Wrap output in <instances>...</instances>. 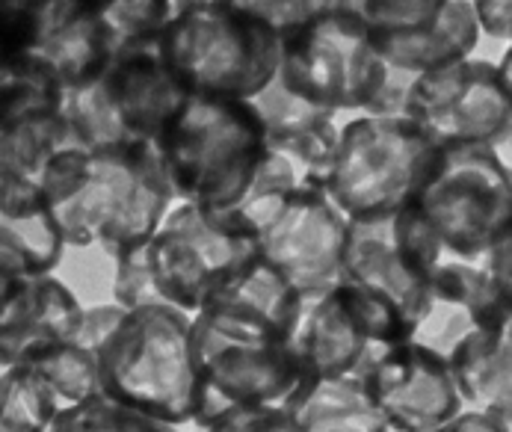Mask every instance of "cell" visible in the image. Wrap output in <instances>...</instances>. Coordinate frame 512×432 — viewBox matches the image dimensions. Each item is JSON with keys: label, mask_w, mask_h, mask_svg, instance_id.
<instances>
[{"label": "cell", "mask_w": 512, "mask_h": 432, "mask_svg": "<svg viewBox=\"0 0 512 432\" xmlns=\"http://www.w3.org/2000/svg\"><path fill=\"white\" fill-rule=\"evenodd\" d=\"M69 246H101L122 258L157 234L175 196L157 148H69L39 181Z\"/></svg>", "instance_id": "1"}, {"label": "cell", "mask_w": 512, "mask_h": 432, "mask_svg": "<svg viewBox=\"0 0 512 432\" xmlns=\"http://www.w3.org/2000/svg\"><path fill=\"white\" fill-rule=\"evenodd\" d=\"M264 122L252 101L190 95L166 125L157 154L181 205L237 208L264 163Z\"/></svg>", "instance_id": "2"}, {"label": "cell", "mask_w": 512, "mask_h": 432, "mask_svg": "<svg viewBox=\"0 0 512 432\" xmlns=\"http://www.w3.org/2000/svg\"><path fill=\"white\" fill-rule=\"evenodd\" d=\"M160 48L190 95L255 101L282 66V39L249 3H175Z\"/></svg>", "instance_id": "3"}, {"label": "cell", "mask_w": 512, "mask_h": 432, "mask_svg": "<svg viewBox=\"0 0 512 432\" xmlns=\"http://www.w3.org/2000/svg\"><path fill=\"white\" fill-rule=\"evenodd\" d=\"M101 394L181 427L196 418L193 320L175 305L137 308L101 347Z\"/></svg>", "instance_id": "4"}, {"label": "cell", "mask_w": 512, "mask_h": 432, "mask_svg": "<svg viewBox=\"0 0 512 432\" xmlns=\"http://www.w3.org/2000/svg\"><path fill=\"white\" fill-rule=\"evenodd\" d=\"M190 92L169 69L160 39L122 45L92 83L66 92L74 148H157Z\"/></svg>", "instance_id": "5"}, {"label": "cell", "mask_w": 512, "mask_h": 432, "mask_svg": "<svg viewBox=\"0 0 512 432\" xmlns=\"http://www.w3.org/2000/svg\"><path fill=\"white\" fill-rule=\"evenodd\" d=\"M282 39L279 77L296 98L323 110H367L385 83L359 3H320V9Z\"/></svg>", "instance_id": "6"}, {"label": "cell", "mask_w": 512, "mask_h": 432, "mask_svg": "<svg viewBox=\"0 0 512 432\" xmlns=\"http://www.w3.org/2000/svg\"><path fill=\"white\" fill-rule=\"evenodd\" d=\"M439 145L409 119L359 116L341 128L329 199L347 219L409 208L441 166Z\"/></svg>", "instance_id": "7"}, {"label": "cell", "mask_w": 512, "mask_h": 432, "mask_svg": "<svg viewBox=\"0 0 512 432\" xmlns=\"http://www.w3.org/2000/svg\"><path fill=\"white\" fill-rule=\"evenodd\" d=\"M258 243V258L299 296H317L344 279L350 219L326 190L249 193L225 211Z\"/></svg>", "instance_id": "8"}, {"label": "cell", "mask_w": 512, "mask_h": 432, "mask_svg": "<svg viewBox=\"0 0 512 432\" xmlns=\"http://www.w3.org/2000/svg\"><path fill=\"white\" fill-rule=\"evenodd\" d=\"M412 317L376 290L341 282L338 288L302 296L291 335L296 359L311 379L362 376L394 347L412 341Z\"/></svg>", "instance_id": "9"}, {"label": "cell", "mask_w": 512, "mask_h": 432, "mask_svg": "<svg viewBox=\"0 0 512 432\" xmlns=\"http://www.w3.org/2000/svg\"><path fill=\"white\" fill-rule=\"evenodd\" d=\"M196 361V418L199 430H211L225 418L246 412L293 409L314 382L291 341H252L211 332L193 320Z\"/></svg>", "instance_id": "10"}, {"label": "cell", "mask_w": 512, "mask_h": 432, "mask_svg": "<svg viewBox=\"0 0 512 432\" xmlns=\"http://www.w3.org/2000/svg\"><path fill=\"white\" fill-rule=\"evenodd\" d=\"M0 54L6 74H36L72 92L110 66L116 39L101 3L15 0L3 3Z\"/></svg>", "instance_id": "11"}, {"label": "cell", "mask_w": 512, "mask_h": 432, "mask_svg": "<svg viewBox=\"0 0 512 432\" xmlns=\"http://www.w3.org/2000/svg\"><path fill=\"white\" fill-rule=\"evenodd\" d=\"M415 205L444 252L480 264L512 228V172L495 148L444 151L439 172Z\"/></svg>", "instance_id": "12"}, {"label": "cell", "mask_w": 512, "mask_h": 432, "mask_svg": "<svg viewBox=\"0 0 512 432\" xmlns=\"http://www.w3.org/2000/svg\"><path fill=\"white\" fill-rule=\"evenodd\" d=\"M148 261L163 299L199 314L217 290L261 258L255 237L225 211L178 205L151 237Z\"/></svg>", "instance_id": "13"}, {"label": "cell", "mask_w": 512, "mask_h": 432, "mask_svg": "<svg viewBox=\"0 0 512 432\" xmlns=\"http://www.w3.org/2000/svg\"><path fill=\"white\" fill-rule=\"evenodd\" d=\"M406 119L441 151L507 143L512 104L501 69L471 57L439 72L421 74L409 92Z\"/></svg>", "instance_id": "14"}, {"label": "cell", "mask_w": 512, "mask_h": 432, "mask_svg": "<svg viewBox=\"0 0 512 432\" xmlns=\"http://www.w3.org/2000/svg\"><path fill=\"white\" fill-rule=\"evenodd\" d=\"M441 240L418 205L391 214L350 219L344 279L397 302L415 323L441 267Z\"/></svg>", "instance_id": "15"}, {"label": "cell", "mask_w": 512, "mask_h": 432, "mask_svg": "<svg viewBox=\"0 0 512 432\" xmlns=\"http://www.w3.org/2000/svg\"><path fill=\"white\" fill-rule=\"evenodd\" d=\"M252 104L264 122L267 151L249 193L329 190L341 143L335 113L296 98L282 77H276Z\"/></svg>", "instance_id": "16"}, {"label": "cell", "mask_w": 512, "mask_h": 432, "mask_svg": "<svg viewBox=\"0 0 512 432\" xmlns=\"http://www.w3.org/2000/svg\"><path fill=\"white\" fill-rule=\"evenodd\" d=\"M379 57L409 74H430L471 60L480 42L474 3L459 0H370L359 3Z\"/></svg>", "instance_id": "17"}, {"label": "cell", "mask_w": 512, "mask_h": 432, "mask_svg": "<svg viewBox=\"0 0 512 432\" xmlns=\"http://www.w3.org/2000/svg\"><path fill=\"white\" fill-rule=\"evenodd\" d=\"M365 382L394 432H439L465 412L450 361L415 341L382 356Z\"/></svg>", "instance_id": "18"}, {"label": "cell", "mask_w": 512, "mask_h": 432, "mask_svg": "<svg viewBox=\"0 0 512 432\" xmlns=\"http://www.w3.org/2000/svg\"><path fill=\"white\" fill-rule=\"evenodd\" d=\"M74 148L66 92L36 74L0 77V175L42 181L51 160Z\"/></svg>", "instance_id": "19"}, {"label": "cell", "mask_w": 512, "mask_h": 432, "mask_svg": "<svg viewBox=\"0 0 512 432\" xmlns=\"http://www.w3.org/2000/svg\"><path fill=\"white\" fill-rule=\"evenodd\" d=\"M504 314L483 264L447 261L430 282L427 299L415 317L412 341L450 359V353L480 329H498Z\"/></svg>", "instance_id": "20"}, {"label": "cell", "mask_w": 512, "mask_h": 432, "mask_svg": "<svg viewBox=\"0 0 512 432\" xmlns=\"http://www.w3.org/2000/svg\"><path fill=\"white\" fill-rule=\"evenodd\" d=\"M302 296L264 261H255L220 288L193 317L199 326L228 338L291 341Z\"/></svg>", "instance_id": "21"}, {"label": "cell", "mask_w": 512, "mask_h": 432, "mask_svg": "<svg viewBox=\"0 0 512 432\" xmlns=\"http://www.w3.org/2000/svg\"><path fill=\"white\" fill-rule=\"evenodd\" d=\"M83 320L74 293L54 276H0V361L21 364L63 341Z\"/></svg>", "instance_id": "22"}, {"label": "cell", "mask_w": 512, "mask_h": 432, "mask_svg": "<svg viewBox=\"0 0 512 432\" xmlns=\"http://www.w3.org/2000/svg\"><path fill=\"white\" fill-rule=\"evenodd\" d=\"M66 246L42 187L0 175V276H51Z\"/></svg>", "instance_id": "23"}, {"label": "cell", "mask_w": 512, "mask_h": 432, "mask_svg": "<svg viewBox=\"0 0 512 432\" xmlns=\"http://www.w3.org/2000/svg\"><path fill=\"white\" fill-rule=\"evenodd\" d=\"M128 314V308L122 305H95L83 311V320L77 323L72 335H66L63 341L33 353L27 361L36 367L54 388L57 394L74 406L83 403L95 394H101V347L107 344V338L116 332V326L122 323V317Z\"/></svg>", "instance_id": "24"}, {"label": "cell", "mask_w": 512, "mask_h": 432, "mask_svg": "<svg viewBox=\"0 0 512 432\" xmlns=\"http://www.w3.org/2000/svg\"><path fill=\"white\" fill-rule=\"evenodd\" d=\"M447 361L465 406L512 427V317L498 329L468 335Z\"/></svg>", "instance_id": "25"}, {"label": "cell", "mask_w": 512, "mask_h": 432, "mask_svg": "<svg viewBox=\"0 0 512 432\" xmlns=\"http://www.w3.org/2000/svg\"><path fill=\"white\" fill-rule=\"evenodd\" d=\"M299 432H391L362 376L314 379L293 406Z\"/></svg>", "instance_id": "26"}, {"label": "cell", "mask_w": 512, "mask_h": 432, "mask_svg": "<svg viewBox=\"0 0 512 432\" xmlns=\"http://www.w3.org/2000/svg\"><path fill=\"white\" fill-rule=\"evenodd\" d=\"M57 388L30 364L3 367L0 432H51L60 409Z\"/></svg>", "instance_id": "27"}, {"label": "cell", "mask_w": 512, "mask_h": 432, "mask_svg": "<svg viewBox=\"0 0 512 432\" xmlns=\"http://www.w3.org/2000/svg\"><path fill=\"white\" fill-rule=\"evenodd\" d=\"M51 432H178L140 409H131L107 394H95L83 403L66 406Z\"/></svg>", "instance_id": "28"}, {"label": "cell", "mask_w": 512, "mask_h": 432, "mask_svg": "<svg viewBox=\"0 0 512 432\" xmlns=\"http://www.w3.org/2000/svg\"><path fill=\"white\" fill-rule=\"evenodd\" d=\"M101 9H104L107 27L113 30L116 51L122 45L160 39V33L175 15V3H166V0H140V3L119 0V3H101Z\"/></svg>", "instance_id": "29"}, {"label": "cell", "mask_w": 512, "mask_h": 432, "mask_svg": "<svg viewBox=\"0 0 512 432\" xmlns=\"http://www.w3.org/2000/svg\"><path fill=\"white\" fill-rule=\"evenodd\" d=\"M148 243L116 261L113 299H116V305H122L128 311L151 308V305H169L163 299L160 288H157V279H154V270H151V261H148Z\"/></svg>", "instance_id": "30"}, {"label": "cell", "mask_w": 512, "mask_h": 432, "mask_svg": "<svg viewBox=\"0 0 512 432\" xmlns=\"http://www.w3.org/2000/svg\"><path fill=\"white\" fill-rule=\"evenodd\" d=\"M418 74L397 72L388 66L385 83L376 92L373 104L365 110V116H376V119H406V104H409V92L415 86Z\"/></svg>", "instance_id": "31"}, {"label": "cell", "mask_w": 512, "mask_h": 432, "mask_svg": "<svg viewBox=\"0 0 512 432\" xmlns=\"http://www.w3.org/2000/svg\"><path fill=\"white\" fill-rule=\"evenodd\" d=\"M492 288H495V296L504 308V314L512 317V228L486 252V258L480 261Z\"/></svg>", "instance_id": "32"}, {"label": "cell", "mask_w": 512, "mask_h": 432, "mask_svg": "<svg viewBox=\"0 0 512 432\" xmlns=\"http://www.w3.org/2000/svg\"><path fill=\"white\" fill-rule=\"evenodd\" d=\"M205 432H299L293 421V409H270V412H246L225 418L222 424Z\"/></svg>", "instance_id": "33"}, {"label": "cell", "mask_w": 512, "mask_h": 432, "mask_svg": "<svg viewBox=\"0 0 512 432\" xmlns=\"http://www.w3.org/2000/svg\"><path fill=\"white\" fill-rule=\"evenodd\" d=\"M249 6L264 21H270L279 36H285L293 27H299L302 21H308L320 9V3H249Z\"/></svg>", "instance_id": "34"}, {"label": "cell", "mask_w": 512, "mask_h": 432, "mask_svg": "<svg viewBox=\"0 0 512 432\" xmlns=\"http://www.w3.org/2000/svg\"><path fill=\"white\" fill-rule=\"evenodd\" d=\"M477 21L480 33L492 39H504L512 45V3L510 0H477Z\"/></svg>", "instance_id": "35"}, {"label": "cell", "mask_w": 512, "mask_h": 432, "mask_svg": "<svg viewBox=\"0 0 512 432\" xmlns=\"http://www.w3.org/2000/svg\"><path fill=\"white\" fill-rule=\"evenodd\" d=\"M439 432H510V424L486 415V412H462L459 418H453L447 427H441Z\"/></svg>", "instance_id": "36"}, {"label": "cell", "mask_w": 512, "mask_h": 432, "mask_svg": "<svg viewBox=\"0 0 512 432\" xmlns=\"http://www.w3.org/2000/svg\"><path fill=\"white\" fill-rule=\"evenodd\" d=\"M498 69H501V80H504V86H507V95H510V104H512V45L510 51L504 54V60L498 63ZM510 148H512V131H510Z\"/></svg>", "instance_id": "37"}, {"label": "cell", "mask_w": 512, "mask_h": 432, "mask_svg": "<svg viewBox=\"0 0 512 432\" xmlns=\"http://www.w3.org/2000/svg\"><path fill=\"white\" fill-rule=\"evenodd\" d=\"M199 432H205V430H199Z\"/></svg>", "instance_id": "38"}]
</instances>
